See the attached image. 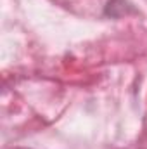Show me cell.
Segmentation results:
<instances>
[{
  "label": "cell",
  "mask_w": 147,
  "mask_h": 149,
  "mask_svg": "<svg viewBox=\"0 0 147 149\" xmlns=\"http://www.w3.org/2000/svg\"><path fill=\"white\" fill-rule=\"evenodd\" d=\"M17 149H19V148H17Z\"/></svg>",
  "instance_id": "6da1fadb"
}]
</instances>
